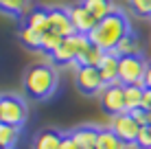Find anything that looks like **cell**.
I'll return each mask as SVG.
<instances>
[{
    "label": "cell",
    "instance_id": "1",
    "mask_svg": "<svg viewBox=\"0 0 151 149\" xmlns=\"http://www.w3.org/2000/svg\"><path fill=\"white\" fill-rule=\"evenodd\" d=\"M129 33H132V31H129L127 18H125L121 11H114L112 15H107V18H103L101 22H96V27L92 29V33L88 35V37H90V42L94 46H99L101 50L114 53V48L118 46V42Z\"/></svg>",
    "mask_w": 151,
    "mask_h": 149
},
{
    "label": "cell",
    "instance_id": "2",
    "mask_svg": "<svg viewBox=\"0 0 151 149\" xmlns=\"http://www.w3.org/2000/svg\"><path fill=\"white\" fill-rule=\"evenodd\" d=\"M24 92L35 101H44L57 88V73L48 64H35L24 73Z\"/></svg>",
    "mask_w": 151,
    "mask_h": 149
},
{
    "label": "cell",
    "instance_id": "3",
    "mask_svg": "<svg viewBox=\"0 0 151 149\" xmlns=\"http://www.w3.org/2000/svg\"><path fill=\"white\" fill-rule=\"evenodd\" d=\"M90 37L81 33H75L70 37H64V42L59 44V48L55 50L50 57L55 64H77V59L90 48Z\"/></svg>",
    "mask_w": 151,
    "mask_h": 149
},
{
    "label": "cell",
    "instance_id": "4",
    "mask_svg": "<svg viewBox=\"0 0 151 149\" xmlns=\"http://www.w3.org/2000/svg\"><path fill=\"white\" fill-rule=\"evenodd\" d=\"M29 119V107L20 96L2 94L0 96V123L22 127Z\"/></svg>",
    "mask_w": 151,
    "mask_h": 149
},
{
    "label": "cell",
    "instance_id": "5",
    "mask_svg": "<svg viewBox=\"0 0 151 149\" xmlns=\"http://www.w3.org/2000/svg\"><path fill=\"white\" fill-rule=\"evenodd\" d=\"M145 70H147V61L140 55H132V57H121L118 61V83L123 86H142Z\"/></svg>",
    "mask_w": 151,
    "mask_h": 149
},
{
    "label": "cell",
    "instance_id": "6",
    "mask_svg": "<svg viewBox=\"0 0 151 149\" xmlns=\"http://www.w3.org/2000/svg\"><path fill=\"white\" fill-rule=\"evenodd\" d=\"M110 130L116 134L125 145L129 143H136L138 140V134H140V125L136 123L129 112H121V114H114L112 121H110Z\"/></svg>",
    "mask_w": 151,
    "mask_h": 149
},
{
    "label": "cell",
    "instance_id": "7",
    "mask_svg": "<svg viewBox=\"0 0 151 149\" xmlns=\"http://www.w3.org/2000/svg\"><path fill=\"white\" fill-rule=\"evenodd\" d=\"M75 83L83 94H99L105 88V81H103L99 68H94V66H77Z\"/></svg>",
    "mask_w": 151,
    "mask_h": 149
},
{
    "label": "cell",
    "instance_id": "8",
    "mask_svg": "<svg viewBox=\"0 0 151 149\" xmlns=\"http://www.w3.org/2000/svg\"><path fill=\"white\" fill-rule=\"evenodd\" d=\"M99 96H101V105L107 114L114 116V114H121V112H127L125 110V86L123 83L105 86L99 92Z\"/></svg>",
    "mask_w": 151,
    "mask_h": 149
},
{
    "label": "cell",
    "instance_id": "9",
    "mask_svg": "<svg viewBox=\"0 0 151 149\" xmlns=\"http://www.w3.org/2000/svg\"><path fill=\"white\" fill-rule=\"evenodd\" d=\"M68 15H70V22H72V29H75V33L90 35L92 29L96 27L94 15L88 11L83 4H72V7L68 9Z\"/></svg>",
    "mask_w": 151,
    "mask_h": 149
},
{
    "label": "cell",
    "instance_id": "10",
    "mask_svg": "<svg viewBox=\"0 0 151 149\" xmlns=\"http://www.w3.org/2000/svg\"><path fill=\"white\" fill-rule=\"evenodd\" d=\"M48 24H50V31H55V33L61 35V37H70V35H75V29H72L68 9H59V7L48 9Z\"/></svg>",
    "mask_w": 151,
    "mask_h": 149
},
{
    "label": "cell",
    "instance_id": "11",
    "mask_svg": "<svg viewBox=\"0 0 151 149\" xmlns=\"http://www.w3.org/2000/svg\"><path fill=\"white\" fill-rule=\"evenodd\" d=\"M118 61H121V57L114 53H105V57H103V61L99 64V73H101L103 81H105V86L110 83H118Z\"/></svg>",
    "mask_w": 151,
    "mask_h": 149
},
{
    "label": "cell",
    "instance_id": "12",
    "mask_svg": "<svg viewBox=\"0 0 151 149\" xmlns=\"http://www.w3.org/2000/svg\"><path fill=\"white\" fill-rule=\"evenodd\" d=\"M72 140L77 143L79 149H96V138H99V127L86 125V127H77L72 132Z\"/></svg>",
    "mask_w": 151,
    "mask_h": 149
},
{
    "label": "cell",
    "instance_id": "13",
    "mask_svg": "<svg viewBox=\"0 0 151 149\" xmlns=\"http://www.w3.org/2000/svg\"><path fill=\"white\" fill-rule=\"evenodd\" d=\"M81 4L88 9L92 15H94L96 22H101L103 18H107V15H112L114 11H118L116 7H114L112 0H81Z\"/></svg>",
    "mask_w": 151,
    "mask_h": 149
},
{
    "label": "cell",
    "instance_id": "14",
    "mask_svg": "<svg viewBox=\"0 0 151 149\" xmlns=\"http://www.w3.org/2000/svg\"><path fill=\"white\" fill-rule=\"evenodd\" d=\"M64 134H59L57 130H44L35 136L33 140V149H59Z\"/></svg>",
    "mask_w": 151,
    "mask_h": 149
},
{
    "label": "cell",
    "instance_id": "15",
    "mask_svg": "<svg viewBox=\"0 0 151 149\" xmlns=\"http://www.w3.org/2000/svg\"><path fill=\"white\" fill-rule=\"evenodd\" d=\"M27 27H31L33 31H37V33H46V31H50L48 11H46V9H33V11H29Z\"/></svg>",
    "mask_w": 151,
    "mask_h": 149
},
{
    "label": "cell",
    "instance_id": "16",
    "mask_svg": "<svg viewBox=\"0 0 151 149\" xmlns=\"http://www.w3.org/2000/svg\"><path fill=\"white\" fill-rule=\"evenodd\" d=\"M142 99H145V88L142 86H125V110L134 112L142 107Z\"/></svg>",
    "mask_w": 151,
    "mask_h": 149
},
{
    "label": "cell",
    "instance_id": "17",
    "mask_svg": "<svg viewBox=\"0 0 151 149\" xmlns=\"http://www.w3.org/2000/svg\"><path fill=\"white\" fill-rule=\"evenodd\" d=\"M138 53H140V44H138V37L134 33L125 35L118 42V46L114 48V55H118V57H132V55H138Z\"/></svg>",
    "mask_w": 151,
    "mask_h": 149
},
{
    "label": "cell",
    "instance_id": "18",
    "mask_svg": "<svg viewBox=\"0 0 151 149\" xmlns=\"http://www.w3.org/2000/svg\"><path fill=\"white\" fill-rule=\"evenodd\" d=\"M96 149H125V143L114 134L110 127H105V130H99Z\"/></svg>",
    "mask_w": 151,
    "mask_h": 149
},
{
    "label": "cell",
    "instance_id": "19",
    "mask_svg": "<svg viewBox=\"0 0 151 149\" xmlns=\"http://www.w3.org/2000/svg\"><path fill=\"white\" fill-rule=\"evenodd\" d=\"M20 140V127L0 123V147L4 149H13Z\"/></svg>",
    "mask_w": 151,
    "mask_h": 149
},
{
    "label": "cell",
    "instance_id": "20",
    "mask_svg": "<svg viewBox=\"0 0 151 149\" xmlns=\"http://www.w3.org/2000/svg\"><path fill=\"white\" fill-rule=\"evenodd\" d=\"M103 57H105V50H101L99 46L90 44V48H88L86 53L77 59L75 66H94V68H99V64L103 61Z\"/></svg>",
    "mask_w": 151,
    "mask_h": 149
},
{
    "label": "cell",
    "instance_id": "21",
    "mask_svg": "<svg viewBox=\"0 0 151 149\" xmlns=\"http://www.w3.org/2000/svg\"><path fill=\"white\" fill-rule=\"evenodd\" d=\"M20 40H22L24 46H29V48H33V50H40L42 48V33L33 31L31 27H27V24L20 29Z\"/></svg>",
    "mask_w": 151,
    "mask_h": 149
},
{
    "label": "cell",
    "instance_id": "22",
    "mask_svg": "<svg viewBox=\"0 0 151 149\" xmlns=\"http://www.w3.org/2000/svg\"><path fill=\"white\" fill-rule=\"evenodd\" d=\"M31 0H0V11L11 13V15H22L29 11Z\"/></svg>",
    "mask_w": 151,
    "mask_h": 149
},
{
    "label": "cell",
    "instance_id": "23",
    "mask_svg": "<svg viewBox=\"0 0 151 149\" xmlns=\"http://www.w3.org/2000/svg\"><path fill=\"white\" fill-rule=\"evenodd\" d=\"M61 42H64V37H61V35H57L55 31H46V33H42V48H40V50L53 55L55 50L59 48Z\"/></svg>",
    "mask_w": 151,
    "mask_h": 149
},
{
    "label": "cell",
    "instance_id": "24",
    "mask_svg": "<svg viewBox=\"0 0 151 149\" xmlns=\"http://www.w3.org/2000/svg\"><path fill=\"white\" fill-rule=\"evenodd\" d=\"M129 7L140 18H151V0H129Z\"/></svg>",
    "mask_w": 151,
    "mask_h": 149
},
{
    "label": "cell",
    "instance_id": "25",
    "mask_svg": "<svg viewBox=\"0 0 151 149\" xmlns=\"http://www.w3.org/2000/svg\"><path fill=\"white\" fill-rule=\"evenodd\" d=\"M138 145L142 149H151V127H140V134H138Z\"/></svg>",
    "mask_w": 151,
    "mask_h": 149
},
{
    "label": "cell",
    "instance_id": "26",
    "mask_svg": "<svg viewBox=\"0 0 151 149\" xmlns=\"http://www.w3.org/2000/svg\"><path fill=\"white\" fill-rule=\"evenodd\" d=\"M129 114H132L134 119H136V123H138L140 127H145V125H147V112H145L142 107H140V110H134V112H129Z\"/></svg>",
    "mask_w": 151,
    "mask_h": 149
},
{
    "label": "cell",
    "instance_id": "27",
    "mask_svg": "<svg viewBox=\"0 0 151 149\" xmlns=\"http://www.w3.org/2000/svg\"><path fill=\"white\" fill-rule=\"evenodd\" d=\"M59 149H79L77 147V143L72 140V136L68 134V136H64V140H61V147Z\"/></svg>",
    "mask_w": 151,
    "mask_h": 149
},
{
    "label": "cell",
    "instance_id": "28",
    "mask_svg": "<svg viewBox=\"0 0 151 149\" xmlns=\"http://www.w3.org/2000/svg\"><path fill=\"white\" fill-rule=\"evenodd\" d=\"M142 110L151 112V90L145 88V99H142Z\"/></svg>",
    "mask_w": 151,
    "mask_h": 149
},
{
    "label": "cell",
    "instance_id": "29",
    "mask_svg": "<svg viewBox=\"0 0 151 149\" xmlns=\"http://www.w3.org/2000/svg\"><path fill=\"white\" fill-rule=\"evenodd\" d=\"M142 83H145V88H149V90H151V64H147V70H145V79H142Z\"/></svg>",
    "mask_w": 151,
    "mask_h": 149
},
{
    "label": "cell",
    "instance_id": "30",
    "mask_svg": "<svg viewBox=\"0 0 151 149\" xmlns=\"http://www.w3.org/2000/svg\"><path fill=\"white\" fill-rule=\"evenodd\" d=\"M125 149H142L138 145V143H129V145H125Z\"/></svg>",
    "mask_w": 151,
    "mask_h": 149
},
{
    "label": "cell",
    "instance_id": "31",
    "mask_svg": "<svg viewBox=\"0 0 151 149\" xmlns=\"http://www.w3.org/2000/svg\"><path fill=\"white\" fill-rule=\"evenodd\" d=\"M0 149H4V147H0Z\"/></svg>",
    "mask_w": 151,
    "mask_h": 149
}]
</instances>
